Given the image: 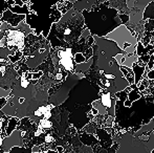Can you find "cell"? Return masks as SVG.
Returning a JSON list of instances; mask_svg holds the SVG:
<instances>
[{"label": "cell", "mask_w": 154, "mask_h": 153, "mask_svg": "<svg viewBox=\"0 0 154 153\" xmlns=\"http://www.w3.org/2000/svg\"><path fill=\"white\" fill-rule=\"evenodd\" d=\"M25 19V15L22 14H15V13L11 12L10 10H6L3 12L1 18H0V22H8L11 26H17L21 21Z\"/></svg>", "instance_id": "obj_1"}, {"label": "cell", "mask_w": 154, "mask_h": 153, "mask_svg": "<svg viewBox=\"0 0 154 153\" xmlns=\"http://www.w3.org/2000/svg\"><path fill=\"white\" fill-rule=\"evenodd\" d=\"M101 103H102V105L105 107V108L110 109V108H112V107H113V105H114V103H116V102H114V103L112 102V99H111L110 93L108 91H106V92H104V93L102 94Z\"/></svg>", "instance_id": "obj_3"}, {"label": "cell", "mask_w": 154, "mask_h": 153, "mask_svg": "<svg viewBox=\"0 0 154 153\" xmlns=\"http://www.w3.org/2000/svg\"><path fill=\"white\" fill-rule=\"evenodd\" d=\"M10 6L11 5L8 3L6 0H0V18H1V16H2V14H3L4 11L8 10Z\"/></svg>", "instance_id": "obj_4"}, {"label": "cell", "mask_w": 154, "mask_h": 153, "mask_svg": "<svg viewBox=\"0 0 154 153\" xmlns=\"http://www.w3.org/2000/svg\"><path fill=\"white\" fill-rule=\"evenodd\" d=\"M152 153H154V149H153V151H152Z\"/></svg>", "instance_id": "obj_5"}, {"label": "cell", "mask_w": 154, "mask_h": 153, "mask_svg": "<svg viewBox=\"0 0 154 153\" xmlns=\"http://www.w3.org/2000/svg\"><path fill=\"white\" fill-rule=\"evenodd\" d=\"M58 56L60 58V64L65 68L66 70L72 72L73 70V61H72V54L71 49H60L58 51Z\"/></svg>", "instance_id": "obj_2"}]
</instances>
